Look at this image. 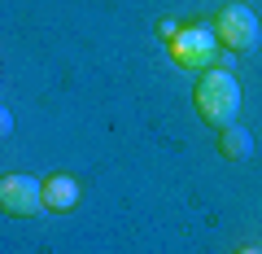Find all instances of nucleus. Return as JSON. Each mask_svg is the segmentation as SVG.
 <instances>
[{"label": "nucleus", "instance_id": "obj_1", "mask_svg": "<svg viewBox=\"0 0 262 254\" xmlns=\"http://www.w3.org/2000/svg\"><path fill=\"white\" fill-rule=\"evenodd\" d=\"M192 101H196V114L210 123V127H232L236 114H241V84H236L232 70H206L192 88Z\"/></svg>", "mask_w": 262, "mask_h": 254}, {"label": "nucleus", "instance_id": "obj_2", "mask_svg": "<svg viewBox=\"0 0 262 254\" xmlns=\"http://www.w3.org/2000/svg\"><path fill=\"white\" fill-rule=\"evenodd\" d=\"M170 62L184 70H227L232 57H223V44L214 35V22H192L170 40Z\"/></svg>", "mask_w": 262, "mask_h": 254}, {"label": "nucleus", "instance_id": "obj_3", "mask_svg": "<svg viewBox=\"0 0 262 254\" xmlns=\"http://www.w3.org/2000/svg\"><path fill=\"white\" fill-rule=\"evenodd\" d=\"M214 35H219V44H223L227 53H253V48L262 44L258 18H253V9H249V5H241V0H232L227 9H219Z\"/></svg>", "mask_w": 262, "mask_h": 254}, {"label": "nucleus", "instance_id": "obj_4", "mask_svg": "<svg viewBox=\"0 0 262 254\" xmlns=\"http://www.w3.org/2000/svg\"><path fill=\"white\" fill-rule=\"evenodd\" d=\"M0 210L18 215V219H31L39 210H48L44 206V184L35 175H5L0 180Z\"/></svg>", "mask_w": 262, "mask_h": 254}, {"label": "nucleus", "instance_id": "obj_5", "mask_svg": "<svg viewBox=\"0 0 262 254\" xmlns=\"http://www.w3.org/2000/svg\"><path fill=\"white\" fill-rule=\"evenodd\" d=\"M79 198H83V188H79L75 175H66V171H53V175L44 180V206L57 210V215H70V210L79 206Z\"/></svg>", "mask_w": 262, "mask_h": 254}, {"label": "nucleus", "instance_id": "obj_6", "mask_svg": "<svg viewBox=\"0 0 262 254\" xmlns=\"http://www.w3.org/2000/svg\"><path fill=\"white\" fill-rule=\"evenodd\" d=\"M219 153H223L227 162H245L253 158V132L249 127H219Z\"/></svg>", "mask_w": 262, "mask_h": 254}, {"label": "nucleus", "instance_id": "obj_7", "mask_svg": "<svg viewBox=\"0 0 262 254\" xmlns=\"http://www.w3.org/2000/svg\"><path fill=\"white\" fill-rule=\"evenodd\" d=\"M179 31H184V27H179V18H158V35L166 40V44H170V40L179 35Z\"/></svg>", "mask_w": 262, "mask_h": 254}, {"label": "nucleus", "instance_id": "obj_8", "mask_svg": "<svg viewBox=\"0 0 262 254\" xmlns=\"http://www.w3.org/2000/svg\"><path fill=\"white\" fill-rule=\"evenodd\" d=\"M236 254H262V250H253V245H241V250H236Z\"/></svg>", "mask_w": 262, "mask_h": 254}]
</instances>
